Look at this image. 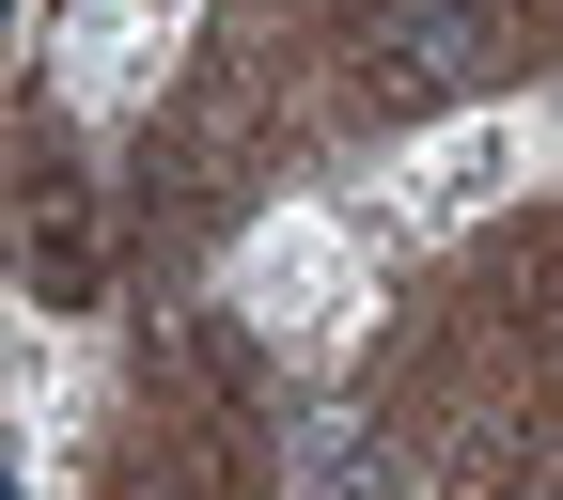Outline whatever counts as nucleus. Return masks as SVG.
<instances>
[{
  "mask_svg": "<svg viewBox=\"0 0 563 500\" xmlns=\"http://www.w3.org/2000/svg\"><path fill=\"white\" fill-rule=\"evenodd\" d=\"M532 157H548L532 125L470 110V125H439V141L407 157V188H391V203H361V235H470L485 203H517V188H532Z\"/></svg>",
  "mask_w": 563,
  "mask_h": 500,
  "instance_id": "1",
  "label": "nucleus"
},
{
  "mask_svg": "<svg viewBox=\"0 0 563 500\" xmlns=\"http://www.w3.org/2000/svg\"><path fill=\"white\" fill-rule=\"evenodd\" d=\"M251 313H266V329H344V313H361V281H344V235H329V220L266 235V251H251Z\"/></svg>",
  "mask_w": 563,
  "mask_h": 500,
  "instance_id": "3",
  "label": "nucleus"
},
{
  "mask_svg": "<svg viewBox=\"0 0 563 500\" xmlns=\"http://www.w3.org/2000/svg\"><path fill=\"white\" fill-rule=\"evenodd\" d=\"M361 79H376V110H439V95H470V79H485V0H391L376 47H361Z\"/></svg>",
  "mask_w": 563,
  "mask_h": 500,
  "instance_id": "2",
  "label": "nucleus"
},
{
  "mask_svg": "<svg viewBox=\"0 0 563 500\" xmlns=\"http://www.w3.org/2000/svg\"><path fill=\"white\" fill-rule=\"evenodd\" d=\"M298 500H407V469H391V438H376V422L313 407V422H298Z\"/></svg>",
  "mask_w": 563,
  "mask_h": 500,
  "instance_id": "4",
  "label": "nucleus"
},
{
  "mask_svg": "<svg viewBox=\"0 0 563 500\" xmlns=\"http://www.w3.org/2000/svg\"><path fill=\"white\" fill-rule=\"evenodd\" d=\"M32 281H47V298H79V281H95V235H79V203H32Z\"/></svg>",
  "mask_w": 563,
  "mask_h": 500,
  "instance_id": "5",
  "label": "nucleus"
}]
</instances>
